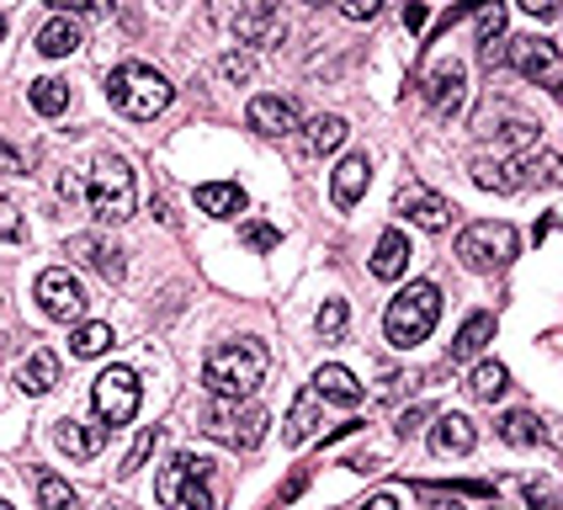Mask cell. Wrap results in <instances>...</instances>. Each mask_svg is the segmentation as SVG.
<instances>
[{"label": "cell", "instance_id": "1", "mask_svg": "<svg viewBox=\"0 0 563 510\" xmlns=\"http://www.w3.org/2000/svg\"><path fill=\"white\" fill-rule=\"evenodd\" d=\"M266 367H272V351L251 335H240V341H223V346L208 351L202 388L213 399H229V404H251V393L266 382Z\"/></svg>", "mask_w": 563, "mask_h": 510}, {"label": "cell", "instance_id": "2", "mask_svg": "<svg viewBox=\"0 0 563 510\" xmlns=\"http://www.w3.org/2000/svg\"><path fill=\"white\" fill-rule=\"evenodd\" d=\"M170 80L159 75L155 64H139L128 59L118 64L112 75H107V101L123 112V118H133V123H150V118H159L165 107H170Z\"/></svg>", "mask_w": 563, "mask_h": 510}, {"label": "cell", "instance_id": "3", "mask_svg": "<svg viewBox=\"0 0 563 510\" xmlns=\"http://www.w3.org/2000/svg\"><path fill=\"white\" fill-rule=\"evenodd\" d=\"M441 319V287L437 282H409L388 309H383V335L394 341L399 351L420 346Z\"/></svg>", "mask_w": 563, "mask_h": 510}, {"label": "cell", "instance_id": "4", "mask_svg": "<svg viewBox=\"0 0 563 510\" xmlns=\"http://www.w3.org/2000/svg\"><path fill=\"white\" fill-rule=\"evenodd\" d=\"M155 500L181 510H213V463L197 452H176L155 478Z\"/></svg>", "mask_w": 563, "mask_h": 510}, {"label": "cell", "instance_id": "5", "mask_svg": "<svg viewBox=\"0 0 563 510\" xmlns=\"http://www.w3.org/2000/svg\"><path fill=\"white\" fill-rule=\"evenodd\" d=\"M516 255H521V234L500 219L468 223V229L457 234V260H463L468 271H505Z\"/></svg>", "mask_w": 563, "mask_h": 510}, {"label": "cell", "instance_id": "6", "mask_svg": "<svg viewBox=\"0 0 563 510\" xmlns=\"http://www.w3.org/2000/svg\"><path fill=\"white\" fill-rule=\"evenodd\" d=\"M86 202L101 223L133 219V165L123 155H101L91 170V187H86Z\"/></svg>", "mask_w": 563, "mask_h": 510}, {"label": "cell", "instance_id": "7", "mask_svg": "<svg viewBox=\"0 0 563 510\" xmlns=\"http://www.w3.org/2000/svg\"><path fill=\"white\" fill-rule=\"evenodd\" d=\"M202 431H208L213 442L234 446V452H251V446H261V436H266V410H261V404L213 399V404L202 410Z\"/></svg>", "mask_w": 563, "mask_h": 510}, {"label": "cell", "instance_id": "8", "mask_svg": "<svg viewBox=\"0 0 563 510\" xmlns=\"http://www.w3.org/2000/svg\"><path fill=\"white\" fill-rule=\"evenodd\" d=\"M139 373H128V367H107L101 378H96L91 388V404L96 414H101V425L112 431V425H128L133 414H139Z\"/></svg>", "mask_w": 563, "mask_h": 510}, {"label": "cell", "instance_id": "9", "mask_svg": "<svg viewBox=\"0 0 563 510\" xmlns=\"http://www.w3.org/2000/svg\"><path fill=\"white\" fill-rule=\"evenodd\" d=\"M32 298H37V309L48 319H59V324H86V287L75 282L64 266H48L43 277H37V287H32Z\"/></svg>", "mask_w": 563, "mask_h": 510}, {"label": "cell", "instance_id": "10", "mask_svg": "<svg viewBox=\"0 0 563 510\" xmlns=\"http://www.w3.org/2000/svg\"><path fill=\"white\" fill-rule=\"evenodd\" d=\"M510 69L527 75L532 86H548L553 96H563V54L548 37H510Z\"/></svg>", "mask_w": 563, "mask_h": 510}, {"label": "cell", "instance_id": "11", "mask_svg": "<svg viewBox=\"0 0 563 510\" xmlns=\"http://www.w3.org/2000/svg\"><path fill=\"white\" fill-rule=\"evenodd\" d=\"M394 213H405L409 223H420V229L441 234V229L452 223V202L437 197V191H426L420 181H409V187H399V197H394Z\"/></svg>", "mask_w": 563, "mask_h": 510}, {"label": "cell", "instance_id": "12", "mask_svg": "<svg viewBox=\"0 0 563 510\" xmlns=\"http://www.w3.org/2000/svg\"><path fill=\"white\" fill-rule=\"evenodd\" d=\"M234 37L251 43V48H277L282 43V11L266 5V0H251L234 11Z\"/></svg>", "mask_w": 563, "mask_h": 510}, {"label": "cell", "instance_id": "13", "mask_svg": "<svg viewBox=\"0 0 563 510\" xmlns=\"http://www.w3.org/2000/svg\"><path fill=\"white\" fill-rule=\"evenodd\" d=\"M426 96H431L437 118H452V112L463 107V96H468V69L457 59H441L437 69L426 75Z\"/></svg>", "mask_w": 563, "mask_h": 510}, {"label": "cell", "instance_id": "14", "mask_svg": "<svg viewBox=\"0 0 563 510\" xmlns=\"http://www.w3.org/2000/svg\"><path fill=\"white\" fill-rule=\"evenodd\" d=\"M245 123L255 133H266V138H287V133H298V107L287 101V96H255L251 107H245Z\"/></svg>", "mask_w": 563, "mask_h": 510}, {"label": "cell", "instance_id": "15", "mask_svg": "<svg viewBox=\"0 0 563 510\" xmlns=\"http://www.w3.org/2000/svg\"><path fill=\"white\" fill-rule=\"evenodd\" d=\"M367 181H373V159L367 155H345L341 165H335V176H330V202L335 208H356L362 202V191H367Z\"/></svg>", "mask_w": 563, "mask_h": 510}, {"label": "cell", "instance_id": "16", "mask_svg": "<svg viewBox=\"0 0 563 510\" xmlns=\"http://www.w3.org/2000/svg\"><path fill=\"white\" fill-rule=\"evenodd\" d=\"M69 255H75L80 266L101 271L107 282H118V277H123V251H118V245H107V240H96V234H75V240H69Z\"/></svg>", "mask_w": 563, "mask_h": 510}, {"label": "cell", "instance_id": "17", "mask_svg": "<svg viewBox=\"0 0 563 510\" xmlns=\"http://www.w3.org/2000/svg\"><path fill=\"white\" fill-rule=\"evenodd\" d=\"M54 442H59V452H69V457H96L101 446H107V425H80V420H69L64 414L59 425H54Z\"/></svg>", "mask_w": 563, "mask_h": 510}, {"label": "cell", "instance_id": "18", "mask_svg": "<svg viewBox=\"0 0 563 510\" xmlns=\"http://www.w3.org/2000/svg\"><path fill=\"white\" fill-rule=\"evenodd\" d=\"M405 271H409V240L399 229H383V240L373 251V277L377 282H399Z\"/></svg>", "mask_w": 563, "mask_h": 510}, {"label": "cell", "instance_id": "19", "mask_svg": "<svg viewBox=\"0 0 563 510\" xmlns=\"http://www.w3.org/2000/svg\"><path fill=\"white\" fill-rule=\"evenodd\" d=\"M473 442H478V431H473L468 414H441L437 431H431V446L441 457H463V452H473Z\"/></svg>", "mask_w": 563, "mask_h": 510}, {"label": "cell", "instance_id": "20", "mask_svg": "<svg viewBox=\"0 0 563 510\" xmlns=\"http://www.w3.org/2000/svg\"><path fill=\"white\" fill-rule=\"evenodd\" d=\"M313 393H319V399H330V404H345V410H351V404H362V382L351 378L345 367H335V362H324V367L313 373Z\"/></svg>", "mask_w": 563, "mask_h": 510}, {"label": "cell", "instance_id": "21", "mask_svg": "<svg viewBox=\"0 0 563 510\" xmlns=\"http://www.w3.org/2000/svg\"><path fill=\"white\" fill-rule=\"evenodd\" d=\"M309 436H319V393H313V388H303V393L292 399V410H287V431H282V442L303 446Z\"/></svg>", "mask_w": 563, "mask_h": 510}, {"label": "cell", "instance_id": "22", "mask_svg": "<svg viewBox=\"0 0 563 510\" xmlns=\"http://www.w3.org/2000/svg\"><path fill=\"white\" fill-rule=\"evenodd\" d=\"M54 382H59V356H54V351H32L27 362L16 367V388L32 393V399H37V393H48Z\"/></svg>", "mask_w": 563, "mask_h": 510}, {"label": "cell", "instance_id": "23", "mask_svg": "<svg viewBox=\"0 0 563 510\" xmlns=\"http://www.w3.org/2000/svg\"><path fill=\"white\" fill-rule=\"evenodd\" d=\"M489 335H495V314H468L463 330H457V341H452V351H446V362H473L478 351L489 346Z\"/></svg>", "mask_w": 563, "mask_h": 510}, {"label": "cell", "instance_id": "24", "mask_svg": "<svg viewBox=\"0 0 563 510\" xmlns=\"http://www.w3.org/2000/svg\"><path fill=\"white\" fill-rule=\"evenodd\" d=\"M86 37H80V27L69 22V16H54V22H43L37 27V54L43 59H64V54H75Z\"/></svg>", "mask_w": 563, "mask_h": 510}, {"label": "cell", "instance_id": "25", "mask_svg": "<svg viewBox=\"0 0 563 510\" xmlns=\"http://www.w3.org/2000/svg\"><path fill=\"white\" fill-rule=\"evenodd\" d=\"M197 208L213 219H234V213H245V191L234 181H208V187H197Z\"/></svg>", "mask_w": 563, "mask_h": 510}, {"label": "cell", "instance_id": "26", "mask_svg": "<svg viewBox=\"0 0 563 510\" xmlns=\"http://www.w3.org/2000/svg\"><path fill=\"white\" fill-rule=\"evenodd\" d=\"M500 442H510V446H537V442H548V431H542V420H537L532 410H505L500 414Z\"/></svg>", "mask_w": 563, "mask_h": 510}, {"label": "cell", "instance_id": "27", "mask_svg": "<svg viewBox=\"0 0 563 510\" xmlns=\"http://www.w3.org/2000/svg\"><path fill=\"white\" fill-rule=\"evenodd\" d=\"M27 101L37 118H59L64 107H69V86H64L59 75H43V80H32L27 86Z\"/></svg>", "mask_w": 563, "mask_h": 510}, {"label": "cell", "instance_id": "28", "mask_svg": "<svg viewBox=\"0 0 563 510\" xmlns=\"http://www.w3.org/2000/svg\"><path fill=\"white\" fill-rule=\"evenodd\" d=\"M303 138H309V155H335L345 144V118L335 112H319L309 127H303Z\"/></svg>", "mask_w": 563, "mask_h": 510}, {"label": "cell", "instance_id": "29", "mask_svg": "<svg viewBox=\"0 0 563 510\" xmlns=\"http://www.w3.org/2000/svg\"><path fill=\"white\" fill-rule=\"evenodd\" d=\"M505 388H510V373H505V362H478L468 373V393L473 399H484V404H495Z\"/></svg>", "mask_w": 563, "mask_h": 510}, {"label": "cell", "instance_id": "30", "mask_svg": "<svg viewBox=\"0 0 563 510\" xmlns=\"http://www.w3.org/2000/svg\"><path fill=\"white\" fill-rule=\"evenodd\" d=\"M69 351H75V356H101V351H112V324L86 319V324L69 335Z\"/></svg>", "mask_w": 563, "mask_h": 510}, {"label": "cell", "instance_id": "31", "mask_svg": "<svg viewBox=\"0 0 563 510\" xmlns=\"http://www.w3.org/2000/svg\"><path fill=\"white\" fill-rule=\"evenodd\" d=\"M37 506L43 510H80V495L59 474H37Z\"/></svg>", "mask_w": 563, "mask_h": 510}, {"label": "cell", "instance_id": "32", "mask_svg": "<svg viewBox=\"0 0 563 510\" xmlns=\"http://www.w3.org/2000/svg\"><path fill=\"white\" fill-rule=\"evenodd\" d=\"M345 324H351V309H345V298H324V309L313 314V330H319V341H341Z\"/></svg>", "mask_w": 563, "mask_h": 510}, {"label": "cell", "instance_id": "33", "mask_svg": "<svg viewBox=\"0 0 563 510\" xmlns=\"http://www.w3.org/2000/svg\"><path fill=\"white\" fill-rule=\"evenodd\" d=\"M219 75L229 80V86H251L255 80V54H245V48H229L219 59Z\"/></svg>", "mask_w": 563, "mask_h": 510}, {"label": "cell", "instance_id": "34", "mask_svg": "<svg viewBox=\"0 0 563 510\" xmlns=\"http://www.w3.org/2000/svg\"><path fill=\"white\" fill-rule=\"evenodd\" d=\"M563 181V159L559 155H532L527 159V187H559Z\"/></svg>", "mask_w": 563, "mask_h": 510}, {"label": "cell", "instance_id": "35", "mask_svg": "<svg viewBox=\"0 0 563 510\" xmlns=\"http://www.w3.org/2000/svg\"><path fill=\"white\" fill-rule=\"evenodd\" d=\"M155 442H159V425H144V431H139V442L128 446V457H123V474H128V478L139 474L144 463H150V452H155Z\"/></svg>", "mask_w": 563, "mask_h": 510}, {"label": "cell", "instance_id": "36", "mask_svg": "<svg viewBox=\"0 0 563 510\" xmlns=\"http://www.w3.org/2000/svg\"><path fill=\"white\" fill-rule=\"evenodd\" d=\"M521 495H527V506L532 510H559V484H553V478H527V484H521Z\"/></svg>", "mask_w": 563, "mask_h": 510}, {"label": "cell", "instance_id": "37", "mask_svg": "<svg viewBox=\"0 0 563 510\" xmlns=\"http://www.w3.org/2000/svg\"><path fill=\"white\" fill-rule=\"evenodd\" d=\"M22 234H27V229H22V213H16V202H11V197L0 191V240H5V245H22Z\"/></svg>", "mask_w": 563, "mask_h": 510}, {"label": "cell", "instance_id": "38", "mask_svg": "<svg viewBox=\"0 0 563 510\" xmlns=\"http://www.w3.org/2000/svg\"><path fill=\"white\" fill-rule=\"evenodd\" d=\"M505 32V5H484V11H478V43H484V48H495V37H500Z\"/></svg>", "mask_w": 563, "mask_h": 510}, {"label": "cell", "instance_id": "39", "mask_svg": "<svg viewBox=\"0 0 563 510\" xmlns=\"http://www.w3.org/2000/svg\"><path fill=\"white\" fill-rule=\"evenodd\" d=\"M245 245H251V251H277L282 234L272 223H245Z\"/></svg>", "mask_w": 563, "mask_h": 510}, {"label": "cell", "instance_id": "40", "mask_svg": "<svg viewBox=\"0 0 563 510\" xmlns=\"http://www.w3.org/2000/svg\"><path fill=\"white\" fill-rule=\"evenodd\" d=\"M309 474H313V468H292V478H287L277 495H272V506H292V500H298V495L309 489Z\"/></svg>", "mask_w": 563, "mask_h": 510}, {"label": "cell", "instance_id": "41", "mask_svg": "<svg viewBox=\"0 0 563 510\" xmlns=\"http://www.w3.org/2000/svg\"><path fill=\"white\" fill-rule=\"evenodd\" d=\"M415 495H420V500H426L431 510H468V506H457V500H452L441 484H415Z\"/></svg>", "mask_w": 563, "mask_h": 510}, {"label": "cell", "instance_id": "42", "mask_svg": "<svg viewBox=\"0 0 563 510\" xmlns=\"http://www.w3.org/2000/svg\"><path fill=\"white\" fill-rule=\"evenodd\" d=\"M341 16H345V22H373V16H377V0H345Z\"/></svg>", "mask_w": 563, "mask_h": 510}, {"label": "cell", "instance_id": "43", "mask_svg": "<svg viewBox=\"0 0 563 510\" xmlns=\"http://www.w3.org/2000/svg\"><path fill=\"white\" fill-rule=\"evenodd\" d=\"M0 170H11V176H27V165H22V155H16L11 144H0Z\"/></svg>", "mask_w": 563, "mask_h": 510}, {"label": "cell", "instance_id": "44", "mask_svg": "<svg viewBox=\"0 0 563 510\" xmlns=\"http://www.w3.org/2000/svg\"><path fill=\"white\" fill-rule=\"evenodd\" d=\"M59 197H64V202L86 197V187H80V176H69V170H64V176H59Z\"/></svg>", "mask_w": 563, "mask_h": 510}, {"label": "cell", "instance_id": "45", "mask_svg": "<svg viewBox=\"0 0 563 510\" xmlns=\"http://www.w3.org/2000/svg\"><path fill=\"white\" fill-rule=\"evenodd\" d=\"M426 414H431V410H405V414H399V436H415Z\"/></svg>", "mask_w": 563, "mask_h": 510}, {"label": "cell", "instance_id": "46", "mask_svg": "<svg viewBox=\"0 0 563 510\" xmlns=\"http://www.w3.org/2000/svg\"><path fill=\"white\" fill-rule=\"evenodd\" d=\"M426 22H431V11H426V5H405V27L409 32H420Z\"/></svg>", "mask_w": 563, "mask_h": 510}, {"label": "cell", "instance_id": "47", "mask_svg": "<svg viewBox=\"0 0 563 510\" xmlns=\"http://www.w3.org/2000/svg\"><path fill=\"white\" fill-rule=\"evenodd\" d=\"M356 510H399V495H373V500H362Z\"/></svg>", "mask_w": 563, "mask_h": 510}, {"label": "cell", "instance_id": "48", "mask_svg": "<svg viewBox=\"0 0 563 510\" xmlns=\"http://www.w3.org/2000/svg\"><path fill=\"white\" fill-rule=\"evenodd\" d=\"M521 5H527L532 16H559V5H553V0H521Z\"/></svg>", "mask_w": 563, "mask_h": 510}, {"label": "cell", "instance_id": "49", "mask_svg": "<svg viewBox=\"0 0 563 510\" xmlns=\"http://www.w3.org/2000/svg\"><path fill=\"white\" fill-rule=\"evenodd\" d=\"M0 37H5V11H0Z\"/></svg>", "mask_w": 563, "mask_h": 510}, {"label": "cell", "instance_id": "50", "mask_svg": "<svg viewBox=\"0 0 563 510\" xmlns=\"http://www.w3.org/2000/svg\"><path fill=\"white\" fill-rule=\"evenodd\" d=\"M0 510H16V506H11V500H0Z\"/></svg>", "mask_w": 563, "mask_h": 510}]
</instances>
